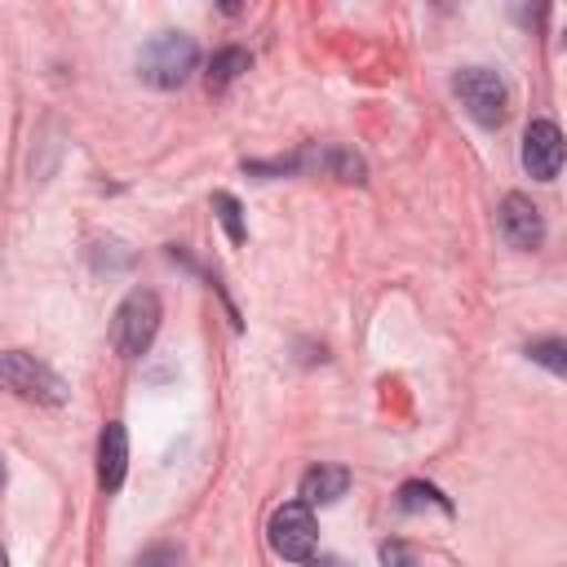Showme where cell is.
Here are the masks:
<instances>
[{
    "label": "cell",
    "instance_id": "1",
    "mask_svg": "<svg viewBox=\"0 0 567 567\" xmlns=\"http://www.w3.org/2000/svg\"><path fill=\"white\" fill-rule=\"evenodd\" d=\"M199 66V49L190 35L182 31H159L155 40L142 44L137 53V75L151 84V89H182Z\"/></svg>",
    "mask_w": 567,
    "mask_h": 567
},
{
    "label": "cell",
    "instance_id": "2",
    "mask_svg": "<svg viewBox=\"0 0 567 567\" xmlns=\"http://www.w3.org/2000/svg\"><path fill=\"white\" fill-rule=\"evenodd\" d=\"M155 332H159V297H155L151 288H133V292L120 301V310H115L111 341H115V350H120L124 359H137V354L151 350Z\"/></svg>",
    "mask_w": 567,
    "mask_h": 567
},
{
    "label": "cell",
    "instance_id": "3",
    "mask_svg": "<svg viewBox=\"0 0 567 567\" xmlns=\"http://www.w3.org/2000/svg\"><path fill=\"white\" fill-rule=\"evenodd\" d=\"M452 89H456L461 106L483 128H501L505 124V115H509V89H505V80L492 66H465V71H456Z\"/></svg>",
    "mask_w": 567,
    "mask_h": 567
},
{
    "label": "cell",
    "instance_id": "4",
    "mask_svg": "<svg viewBox=\"0 0 567 567\" xmlns=\"http://www.w3.org/2000/svg\"><path fill=\"white\" fill-rule=\"evenodd\" d=\"M0 385L22 399H35V403L66 399V381L53 368H44L35 354H22V350H0Z\"/></svg>",
    "mask_w": 567,
    "mask_h": 567
},
{
    "label": "cell",
    "instance_id": "5",
    "mask_svg": "<svg viewBox=\"0 0 567 567\" xmlns=\"http://www.w3.org/2000/svg\"><path fill=\"white\" fill-rule=\"evenodd\" d=\"M266 536H270V549H275L279 558H288V563H306V558L315 554L319 523H315L310 505H301V501H284V505L270 514Z\"/></svg>",
    "mask_w": 567,
    "mask_h": 567
},
{
    "label": "cell",
    "instance_id": "6",
    "mask_svg": "<svg viewBox=\"0 0 567 567\" xmlns=\"http://www.w3.org/2000/svg\"><path fill=\"white\" fill-rule=\"evenodd\" d=\"M496 230H501V239L509 244V248H518V252H532V248H540V239H545V217H540V208L527 199V195H505L501 199V208H496Z\"/></svg>",
    "mask_w": 567,
    "mask_h": 567
},
{
    "label": "cell",
    "instance_id": "7",
    "mask_svg": "<svg viewBox=\"0 0 567 567\" xmlns=\"http://www.w3.org/2000/svg\"><path fill=\"white\" fill-rule=\"evenodd\" d=\"M523 168L536 182H554L563 168V133L554 120H532L523 133Z\"/></svg>",
    "mask_w": 567,
    "mask_h": 567
},
{
    "label": "cell",
    "instance_id": "8",
    "mask_svg": "<svg viewBox=\"0 0 567 567\" xmlns=\"http://www.w3.org/2000/svg\"><path fill=\"white\" fill-rule=\"evenodd\" d=\"M124 470H128V434H124L120 421H111L97 439V483H102V492H120Z\"/></svg>",
    "mask_w": 567,
    "mask_h": 567
},
{
    "label": "cell",
    "instance_id": "9",
    "mask_svg": "<svg viewBox=\"0 0 567 567\" xmlns=\"http://www.w3.org/2000/svg\"><path fill=\"white\" fill-rule=\"evenodd\" d=\"M346 487H350L346 465H315L301 474V505H332L346 496Z\"/></svg>",
    "mask_w": 567,
    "mask_h": 567
},
{
    "label": "cell",
    "instance_id": "10",
    "mask_svg": "<svg viewBox=\"0 0 567 567\" xmlns=\"http://www.w3.org/2000/svg\"><path fill=\"white\" fill-rule=\"evenodd\" d=\"M248 66H252V58H248L244 49H221V53H213V62H208V93H221V89L235 84Z\"/></svg>",
    "mask_w": 567,
    "mask_h": 567
},
{
    "label": "cell",
    "instance_id": "11",
    "mask_svg": "<svg viewBox=\"0 0 567 567\" xmlns=\"http://www.w3.org/2000/svg\"><path fill=\"white\" fill-rule=\"evenodd\" d=\"M213 208H217V217H221V226H226L230 244H244V217H239V199H235V195H226V190H217V195H213Z\"/></svg>",
    "mask_w": 567,
    "mask_h": 567
},
{
    "label": "cell",
    "instance_id": "12",
    "mask_svg": "<svg viewBox=\"0 0 567 567\" xmlns=\"http://www.w3.org/2000/svg\"><path fill=\"white\" fill-rule=\"evenodd\" d=\"M399 505H403V509H421V505H439L443 514L452 509V505H447V501H443V496H439V492H434L430 483H403V487H399Z\"/></svg>",
    "mask_w": 567,
    "mask_h": 567
},
{
    "label": "cell",
    "instance_id": "13",
    "mask_svg": "<svg viewBox=\"0 0 567 567\" xmlns=\"http://www.w3.org/2000/svg\"><path fill=\"white\" fill-rule=\"evenodd\" d=\"M527 354H532L536 363H545L549 372H567V346H563L558 337H549V341H532Z\"/></svg>",
    "mask_w": 567,
    "mask_h": 567
},
{
    "label": "cell",
    "instance_id": "14",
    "mask_svg": "<svg viewBox=\"0 0 567 567\" xmlns=\"http://www.w3.org/2000/svg\"><path fill=\"white\" fill-rule=\"evenodd\" d=\"M381 567H421V563H416V549L408 540H385L381 545Z\"/></svg>",
    "mask_w": 567,
    "mask_h": 567
},
{
    "label": "cell",
    "instance_id": "15",
    "mask_svg": "<svg viewBox=\"0 0 567 567\" xmlns=\"http://www.w3.org/2000/svg\"><path fill=\"white\" fill-rule=\"evenodd\" d=\"M133 567H177V549L173 545H151V549L137 554Z\"/></svg>",
    "mask_w": 567,
    "mask_h": 567
},
{
    "label": "cell",
    "instance_id": "16",
    "mask_svg": "<svg viewBox=\"0 0 567 567\" xmlns=\"http://www.w3.org/2000/svg\"><path fill=\"white\" fill-rule=\"evenodd\" d=\"M306 567H350V563H341V558H332V554H319V558L310 554V558H306Z\"/></svg>",
    "mask_w": 567,
    "mask_h": 567
},
{
    "label": "cell",
    "instance_id": "17",
    "mask_svg": "<svg viewBox=\"0 0 567 567\" xmlns=\"http://www.w3.org/2000/svg\"><path fill=\"white\" fill-rule=\"evenodd\" d=\"M0 567H9V554H4V549H0Z\"/></svg>",
    "mask_w": 567,
    "mask_h": 567
},
{
    "label": "cell",
    "instance_id": "18",
    "mask_svg": "<svg viewBox=\"0 0 567 567\" xmlns=\"http://www.w3.org/2000/svg\"><path fill=\"white\" fill-rule=\"evenodd\" d=\"M0 483H4V470H0Z\"/></svg>",
    "mask_w": 567,
    "mask_h": 567
}]
</instances>
